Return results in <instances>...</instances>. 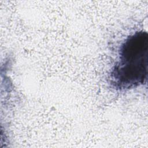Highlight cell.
I'll return each mask as SVG.
<instances>
[{
  "label": "cell",
  "instance_id": "obj_1",
  "mask_svg": "<svg viewBox=\"0 0 148 148\" xmlns=\"http://www.w3.org/2000/svg\"><path fill=\"white\" fill-rule=\"evenodd\" d=\"M148 67V34L136 31L121 44L117 61L109 76L110 84L116 90H127L146 83Z\"/></svg>",
  "mask_w": 148,
  "mask_h": 148
}]
</instances>
